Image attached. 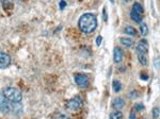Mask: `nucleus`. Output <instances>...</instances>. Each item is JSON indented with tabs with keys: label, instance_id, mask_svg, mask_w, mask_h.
<instances>
[{
	"label": "nucleus",
	"instance_id": "nucleus-1",
	"mask_svg": "<svg viewBox=\"0 0 160 119\" xmlns=\"http://www.w3.org/2000/svg\"><path fill=\"white\" fill-rule=\"evenodd\" d=\"M97 18L95 17L94 14L92 13H86L79 18L78 20V27L83 33L90 34L95 31L97 28Z\"/></svg>",
	"mask_w": 160,
	"mask_h": 119
},
{
	"label": "nucleus",
	"instance_id": "nucleus-2",
	"mask_svg": "<svg viewBox=\"0 0 160 119\" xmlns=\"http://www.w3.org/2000/svg\"><path fill=\"white\" fill-rule=\"evenodd\" d=\"M1 92L5 95V97L10 102H13V103H21L23 100V94L21 90L15 87H12V86L5 87Z\"/></svg>",
	"mask_w": 160,
	"mask_h": 119
},
{
	"label": "nucleus",
	"instance_id": "nucleus-3",
	"mask_svg": "<svg viewBox=\"0 0 160 119\" xmlns=\"http://www.w3.org/2000/svg\"><path fill=\"white\" fill-rule=\"evenodd\" d=\"M82 108V100L79 97H74L66 102V110L70 112H78Z\"/></svg>",
	"mask_w": 160,
	"mask_h": 119
},
{
	"label": "nucleus",
	"instance_id": "nucleus-4",
	"mask_svg": "<svg viewBox=\"0 0 160 119\" xmlns=\"http://www.w3.org/2000/svg\"><path fill=\"white\" fill-rule=\"evenodd\" d=\"M12 110V102H10L2 92H0V112L9 113Z\"/></svg>",
	"mask_w": 160,
	"mask_h": 119
},
{
	"label": "nucleus",
	"instance_id": "nucleus-5",
	"mask_svg": "<svg viewBox=\"0 0 160 119\" xmlns=\"http://www.w3.org/2000/svg\"><path fill=\"white\" fill-rule=\"evenodd\" d=\"M75 82H76V84L78 86L86 88L89 85V78L88 76H86L83 74H75Z\"/></svg>",
	"mask_w": 160,
	"mask_h": 119
},
{
	"label": "nucleus",
	"instance_id": "nucleus-6",
	"mask_svg": "<svg viewBox=\"0 0 160 119\" xmlns=\"http://www.w3.org/2000/svg\"><path fill=\"white\" fill-rule=\"evenodd\" d=\"M11 64V56L3 51H0V69H5Z\"/></svg>",
	"mask_w": 160,
	"mask_h": 119
},
{
	"label": "nucleus",
	"instance_id": "nucleus-7",
	"mask_svg": "<svg viewBox=\"0 0 160 119\" xmlns=\"http://www.w3.org/2000/svg\"><path fill=\"white\" fill-rule=\"evenodd\" d=\"M149 52V44L145 39L140 41V43L137 46V53H141V54H146Z\"/></svg>",
	"mask_w": 160,
	"mask_h": 119
},
{
	"label": "nucleus",
	"instance_id": "nucleus-8",
	"mask_svg": "<svg viewBox=\"0 0 160 119\" xmlns=\"http://www.w3.org/2000/svg\"><path fill=\"white\" fill-rule=\"evenodd\" d=\"M123 60V51L119 47H114L113 49V61L114 63L119 64L121 63Z\"/></svg>",
	"mask_w": 160,
	"mask_h": 119
},
{
	"label": "nucleus",
	"instance_id": "nucleus-9",
	"mask_svg": "<svg viewBox=\"0 0 160 119\" xmlns=\"http://www.w3.org/2000/svg\"><path fill=\"white\" fill-rule=\"evenodd\" d=\"M112 105H113V108H114L115 110L119 111V110H122V108L125 106V101L123 100V98H119V97H117V98H115L114 100H113Z\"/></svg>",
	"mask_w": 160,
	"mask_h": 119
},
{
	"label": "nucleus",
	"instance_id": "nucleus-10",
	"mask_svg": "<svg viewBox=\"0 0 160 119\" xmlns=\"http://www.w3.org/2000/svg\"><path fill=\"white\" fill-rule=\"evenodd\" d=\"M132 11L136 12L137 14H139V15H142L143 13H144V10H143V7L141 5H140L139 2H135L132 5Z\"/></svg>",
	"mask_w": 160,
	"mask_h": 119
},
{
	"label": "nucleus",
	"instance_id": "nucleus-11",
	"mask_svg": "<svg viewBox=\"0 0 160 119\" xmlns=\"http://www.w3.org/2000/svg\"><path fill=\"white\" fill-rule=\"evenodd\" d=\"M119 41H121V43L123 44L124 46H126V47H132L133 46V41L131 39V38H128V37H121L119 38Z\"/></svg>",
	"mask_w": 160,
	"mask_h": 119
},
{
	"label": "nucleus",
	"instance_id": "nucleus-12",
	"mask_svg": "<svg viewBox=\"0 0 160 119\" xmlns=\"http://www.w3.org/2000/svg\"><path fill=\"white\" fill-rule=\"evenodd\" d=\"M130 17H131V19H132L133 21H136L137 23H142V15H139V14H137L136 12H133V11L130 12Z\"/></svg>",
	"mask_w": 160,
	"mask_h": 119
},
{
	"label": "nucleus",
	"instance_id": "nucleus-13",
	"mask_svg": "<svg viewBox=\"0 0 160 119\" xmlns=\"http://www.w3.org/2000/svg\"><path fill=\"white\" fill-rule=\"evenodd\" d=\"M124 31H125V33L128 34V35H130V36H136V35H137V30H136L135 28L132 27V26H126Z\"/></svg>",
	"mask_w": 160,
	"mask_h": 119
},
{
	"label": "nucleus",
	"instance_id": "nucleus-14",
	"mask_svg": "<svg viewBox=\"0 0 160 119\" xmlns=\"http://www.w3.org/2000/svg\"><path fill=\"white\" fill-rule=\"evenodd\" d=\"M112 89L114 92H119V90L122 89V83L119 81V80H114L112 82Z\"/></svg>",
	"mask_w": 160,
	"mask_h": 119
},
{
	"label": "nucleus",
	"instance_id": "nucleus-15",
	"mask_svg": "<svg viewBox=\"0 0 160 119\" xmlns=\"http://www.w3.org/2000/svg\"><path fill=\"white\" fill-rule=\"evenodd\" d=\"M123 117V113L121 111H114L110 114L109 118L110 119H122Z\"/></svg>",
	"mask_w": 160,
	"mask_h": 119
},
{
	"label": "nucleus",
	"instance_id": "nucleus-16",
	"mask_svg": "<svg viewBox=\"0 0 160 119\" xmlns=\"http://www.w3.org/2000/svg\"><path fill=\"white\" fill-rule=\"evenodd\" d=\"M140 32L143 36H146L149 34V27L146 26V23H140Z\"/></svg>",
	"mask_w": 160,
	"mask_h": 119
},
{
	"label": "nucleus",
	"instance_id": "nucleus-17",
	"mask_svg": "<svg viewBox=\"0 0 160 119\" xmlns=\"http://www.w3.org/2000/svg\"><path fill=\"white\" fill-rule=\"evenodd\" d=\"M1 2L5 10H10L13 8V0H1Z\"/></svg>",
	"mask_w": 160,
	"mask_h": 119
},
{
	"label": "nucleus",
	"instance_id": "nucleus-18",
	"mask_svg": "<svg viewBox=\"0 0 160 119\" xmlns=\"http://www.w3.org/2000/svg\"><path fill=\"white\" fill-rule=\"evenodd\" d=\"M138 60H139V63L141 65L145 66L147 64V58L145 56V54H141V53H138Z\"/></svg>",
	"mask_w": 160,
	"mask_h": 119
},
{
	"label": "nucleus",
	"instance_id": "nucleus-19",
	"mask_svg": "<svg viewBox=\"0 0 160 119\" xmlns=\"http://www.w3.org/2000/svg\"><path fill=\"white\" fill-rule=\"evenodd\" d=\"M160 117V108H153V118L158 119Z\"/></svg>",
	"mask_w": 160,
	"mask_h": 119
},
{
	"label": "nucleus",
	"instance_id": "nucleus-20",
	"mask_svg": "<svg viewBox=\"0 0 160 119\" xmlns=\"http://www.w3.org/2000/svg\"><path fill=\"white\" fill-rule=\"evenodd\" d=\"M145 106L143 103H137L135 105V111H137V112H142V111H144Z\"/></svg>",
	"mask_w": 160,
	"mask_h": 119
},
{
	"label": "nucleus",
	"instance_id": "nucleus-21",
	"mask_svg": "<svg viewBox=\"0 0 160 119\" xmlns=\"http://www.w3.org/2000/svg\"><path fill=\"white\" fill-rule=\"evenodd\" d=\"M154 66H155V68H158V69L160 68V55L154 60Z\"/></svg>",
	"mask_w": 160,
	"mask_h": 119
},
{
	"label": "nucleus",
	"instance_id": "nucleus-22",
	"mask_svg": "<svg viewBox=\"0 0 160 119\" xmlns=\"http://www.w3.org/2000/svg\"><path fill=\"white\" fill-rule=\"evenodd\" d=\"M103 19H104V21H108V13H107V9L106 8H104V10H103Z\"/></svg>",
	"mask_w": 160,
	"mask_h": 119
},
{
	"label": "nucleus",
	"instance_id": "nucleus-23",
	"mask_svg": "<svg viewBox=\"0 0 160 119\" xmlns=\"http://www.w3.org/2000/svg\"><path fill=\"white\" fill-rule=\"evenodd\" d=\"M137 97H138L137 90H132V92H129V98L130 99H135V98H137Z\"/></svg>",
	"mask_w": 160,
	"mask_h": 119
},
{
	"label": "nucleus",
	"instance_id": "nucleus-24",
	"mask_svg": "<svg viewBox=\"0 0 160 119\" xmlns=\"http://www.w3.org/2000/svg\"><path fill=\"white\" fill-rule=\"evenodd\" d=\"M56 119H70V117L66 116L65 114H59L58 116L56 117Z\"/></svg>",
	"mask_w": 160,
	"mask_h": 119
},
{
	"label": "nucleus",
	"instance_id": "nucleus-25",
	"mask_svg": "<svg viewBox=\"0 0 160 119\" xmlns=\"http://www.w3.org/2000/svg\"><path fill=\"white\" fill-rule=\"evenodd\" d=\"M102 42H103V37H102V36H100V35L97 36V38H96V45L97 46H100Z\"/></svg>",
	"mask_w": 160,
	"mask_h": 119
},
{
	"label": "nucleus",
	"instance_id": "nucleus-26",
	"mask_svg": "<svg viewBox=\"0 0 160 119\" xmlns=\"http://www.w3.org/2000/svg\"><path fill=\"white\" fill-rule=\"evenodd\" d=\"M65 7H66V1L65 0H61V1H60V9L63 10Z\"/></svg>",
	"mask_w": 160,
	"mask_h": 119
},
{
	"label": "nucleus",
	"instance_id": "nucleus-27",
	"mask_svg": "<svg viewBox=\"0 0 160 119\" xmlns=\"http://www.w3.org/2000/svg\"><path fill=\"white\" fill-rule=\"evenodd\" d=\"M140 78L142 79V80H144V81L149 80V76H147L146 74H143V72H142V74H140Z\"/></svg>",
	"mask_w": 160,
	"mask_h": 119
},
{
	"label": "nucleus",
	"instance_id": "nucleus-28",
	"mask_svg": "<svg viewBox=\"0 0 160 119\" xmlns=\"http://www.w3.org/2000/svg\"><path fill=\"white\" fill-rule=\"evenodd\" d=\"M129 119H136V115L133 112H131L130 114H129Z\"/></svg>",
	"mask_w": 160,
	"mask_h": 119
},
{
	"label": "nucleus",
	"instance_id": "nucleus-29",
	"mask_svg": "<svg viewBox=\"0 0 160 119\" xmlns=\"http://www.w3.org/2000/svg\"><path fill=\"white\" fill-rule=\"evenodd\" d=\"M143 119H145V118H143Z\"/></svg>",
	"mask_w": 160,
	"mask_h": 119
}]
</instances>
